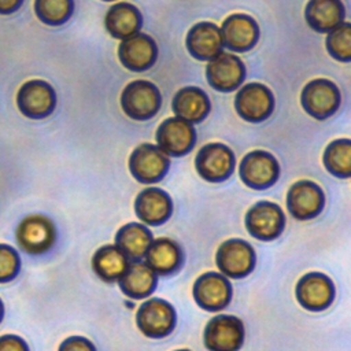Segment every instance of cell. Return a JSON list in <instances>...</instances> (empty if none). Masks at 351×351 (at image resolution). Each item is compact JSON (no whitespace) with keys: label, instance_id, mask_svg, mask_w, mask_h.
I'll return each instance as SVG.
<instances>
[{"label":"cell","instance_id":"obj_1","mask_svg":"<svg viewBox=\"0 0 351 351\" xmlns=\"http://www.w3.org/2000/svg\"><path fill=\"white\" fill-rule=\"evenodd\" d=\"M160 101L159 89L145 80L132 81L121 95L123 112L136 121L152 118L160 108Z\"/></svg>","mask_w":351,"mask_h":351},{"label":"cell","instance_id":"obj_2","mask_svg":"<svg viewBox=\"0 0 351 351\" xmlns=\"http://www.w3.org/2000/svg\"><path fill=\"white\" fill-rule=\"evenodd\" d=\"M136 322L141 333L147 337H165L176 326V310L169 302L152 298L138 307Z\"/></svg>","mask_w":351,"mask_h":351},{"label":"cell","instance_id":"obj_3","mask_svg":"<svg viewBox=\"0 0 351 351\" xmlns=\"http://www.w3.org/2000/svg\"><path fill=\"white\" fill-rule=\"evenodd\" d=\"M203 337L210 351H239L244 341V325L234 315L219 314L208 321Z\"/></svg>","mask_w":351,"mask_h":351},{"label":"cell","instance_id":"obj_4","mask_svg":"<svg viewBox=\"0 0 351 351\" xmlns=\"http://www.w3.org/2000/svg\"><path fill=\"white\" fill-rule=\"evenodd\" d=\"M56 239L53 222L41 214L26 217L16 228L19 247L32 255H40L51 250Z\"/></svg>","mask_w":351,"mask_h":351},{"label":"cell","instance_id":"obj_5","mask_svg":"<svg viewBox=\"0 0 351 351\" xmlns=\"http://www.w3.org/2000/svg\"><path fill=\"white\" fill-rule=\"evenodd\" d=\"M169 156L154 144H141L129 158V170L132 176L144 184L160 181L169 170Z\"/></svg>","mask_w":351,"mask_h":351},{"label":"cell","instance_id":"obj_6","mask_svg":"<svg viewBox=\"0 0 351 351\" xmlns=\"http://www.w3.org/2000/svg\"><path fill=\"white\" fill-rule=\"evenodd\" d=\"M199 176L210 182H221L230 177L234 169V154L221 143H210L200 148L195 160Z\"/></svg>","mask_w":351,"mask_h":351},{"label":"cell","instance_id":"obj_7","mask_svg":"<svg viewBox=\"0 0 351 351\" xmlns=\"http://www.w3.org/2000/svg\"><path fill=\"white\" fill-rule=\"evenodd\" d=\"M302 106L315 119H326L340 106L339 88L326 78L310 81L302 90Z\"/></svg>","mask_w":351,"mask_h":351},{"label":"cell","instance_id":"obj_8","mask_svg":"<svg viewBox=\"0 0 351 351\" xmlns=\"http://www.w3.org/2000/svg\"><path fill=\"white\" fill-rule=\"evenodd\" d=\"M280 176L277 159L267 151L255 149L248 152L240 163L241 181L254 189H265L273 185Z\"/></svg>","mask_w":351,"mask_h":351},{"label":"cell","instance_id":"obj_9","mask_svg":"<svg viewBox=\"0 0 351 351\" xmlns=\"http://www.w3.org/2000/svg\"><path fill=\"white\" fill-rule=\"evenodd\" d=\"M234 107L243 119L248 122H261L271 115L274 97L266 85L251 82L237 92Z\"/></svg>","mask_w":351,"mask_h":351},{"label":"cell","instance_id":"obj_10","mask_svg":"<svg viewBox=\"0 0 351 351\" xmlns=\"http://www.w3.org/2000/svg\"><path fill=\"white\" fill-rule=\"evenodd\" d=\"M217 266L226 277H245L255 266L254 248L241 239L226 240L217 250Z\"/></svg>","mask_w":351,"mask_h":351},{"label":"cell","instance_id":"obj_11","mask_svg":"<svg viewBox=\"0 0 351 351\" xmlns=\"http://www.w3.org/2000/svg\"><path fill=\"white\" fill-rule=\"evenodd\" d=\"M16 104L23 115L40 119L48 117L53 111L56 95L48 82L43 80H30L19 88Z\"/></svg>","mask_w":351,"mask_h":351},{"label":"cell","instance_id":"obj_12","mask_svg":"<svg viewBox=\"0 0 351 351\" xmlns=\"http://www.w3.org/2000/svg\"><path fill=\"white\" fill-rule=\"evenodd\" d=\"M245 226L250 234L258 240L278 237L285 226V215L281 207L271 202L255 203L245 215Z\"/></svg>","mask_w":351,"mask_h":351},{"label":"cell","instance_id":"obj_13","mask_svg":"<svg viewBox=\"0 0 351 351\" xmlns=\"http://www.w3.org/2000/svg\"><path fill=\"white\" fill-rule=\"evenodd\" d=\"M208 84L221 92H232L241 85L245 77V67L241 59L233 53L219 52L208 60L206 67Z\"/></svg>","mask_w":351,"mask_h":351},{"label":"cell","instance_id":"obj_14","mask_svg":"<svg viewBox=\"0 0 351 351\" xmlns=\"http://www.w3.org/2000/svg\"><path fill=\"white\" fill-rule=\"evenodd\" d=\"M196 140V133L191 122L178 117L167 118L156 130L158 147L171 156H182L189 152Z\"/></svg>","mask_w":351,"mask_h":351},{"label":"cell","instance_id":"obj_15","mask_svg":"<svg viewBox=\"0 0 351 351\" xmlns=\"http://www.w3.org/2000/svg\"><path fill=\"white\" fill-rule=\"evenodd\" d=\"M193 298L202 308L219 311L225 308L232 299V285L223 274L208 271L195 281Z\"/></svg>","mask_w":351,"mask_h":351},{"label":"cell","instance_id":"obj_16","mask_svg":"<svg viewBox=\"0 0 351 351\" xmlns=\"http://www.w3.org/2000/svg\"><path fill=\"white\" fill-rule=\"evenodd\" d=\"M325 204L322 189L313 181L302 180L295 182L287 193V207L289 213L300 221L317 217Z\"/></svg>","mask_w":351,"mask_h":351},{"label":"cell","instance_id":"obj_17","mask_svg":"<svg viewBox=\"0 0 351 351\" xmlns=\"http://www.w3.org/2000/svg\"><path fill=\"white\" fill-rule=\"evenodd\" d=\"M335 298V287L330 278L322 273L311 271L303 276L296 285L298 302L310 311H321L330 306Z\"/></svg>","mask_w":351,"mask_h":351},{"label":"cell","instance_id":"obj_18","mask_svg":"<svg viewBox=\"0 0 351 351\" xmlns=\"http://www.w3.org/2000/svg\"><path fill=\"white\" fill-rule=\"evenodd\" d=\"M118 55L126 69L143 71L155 63L158 48L152 37L144 33H136L122 40L118 48Z\"/></svg>","mask_w":351,"mask_h":351},{"label":"cell","instance_id":"obj_19","mask_svg":"<svg viewBox=\"0 0 351 351\" xmlns=\"http://www.w3.org/2000/svg\"><path fill=\"white\" fill-rule=\"evenodd\" d=\"M221 34L223 44L236 52L251 49L259 38V27L254 18L245 14H232L222 26Z\"/></svg>","mask_w":351,"mask_h":351},{"label":"cell","instance_id":"obj_20","mask_svg":"<svg viewBox=\"0 0 351 351\" xmlns=\"http://www.w3.org/2000/svg\"><path fill=\"white\" fill-rule=\"evenodd\" d=\"M136 215L147 225H160L169 219L173 211L170 196L159 188H147L134 202Z\"/></svg>","mask_w":351,"mask_h":351},{"label":"cell","instance_id":"obj_21","mask_svg":"<svg viewBox=\"0 0 351 351\" xmlns=\"http://www.w3.org/2000/svg\"><path fill=\"white\" fill-rule=\"evenodd\" d=\"M223 47L221 29L213 22H200L191 27L186 36L189 53L199 60H210L217 56Z\"/></svg>","mask_w":351,"mask_h":351},{"label":"cell","instance_id":"obj_22","mask_svg":"<svg viewBox=\"0 0 351 351\" xmlns=\"http://www.w3.org/2000/svg\"><path fill=\"white\" fill-rule=\"evenodd\" d=\"M141 14L140 11L132 5L130 3L121 1L110 7L106 14L104 25L107 32L119 40H125L136 33H138L141 27Z\"/></svg>","mask_w":351,"mask_h":351},{"label":"cell","instance_id":"obj_23","mask_svg":"<svg viewBox=\"0 0 351 351\" xmlns=\"http://www.w3.org/2000/svg\"><path fill=\"white\" fill-rule=\"evenodd\" d=\"M304 16L311 29L328 33L343 22L344 5L341 0H310Z\"/></svg>","mask_w":351,"mask_h":351},{"label":"cell","instance_id":"obj_24","mask_svg":"<svg viewBox=\"0 0 351 351\" xmlns=\"http://www.w3.org/2000/svg\"><path fill=\"white\" fill-rule=\"evenodd\" d=\"M173 111L184 121L200 122L210 111L208 96L196 86L181 88L173 99Z\"/></svg>","mask_w":351,"mask_h":351},{"label":"cell","instance_id":"obj_25","mask_svg":"<svg viewBox=\"0 0 351 351\" xmlns=\"http://www.w3.org/2000/svg\"><path fill=\"white\" fill-rule=\"evenodd\" d=\"M156 281L155 271L147 263L136 261L132 265L129 263L125 273L119 277V288L132 299H143L152 293Z\"/></svg>","mask_w":351,"mask_h":351},{"label":"cell","instance_id":"obj_26","mask_svg":"<svg viewBox=\"0 0 351 351\" xmlns=\"http://www.w3.org/2000/svg\"><path fill=\"white\" fill-rule=\"evenodd\" d=\"M147 265L159 274L176 271L182 262V251L180 245L167 237L152 240L145 252Z\"/></svg>","mask_w":351,"mask_h":351},{"label":"cell","instance_id":"obj_27","mask_svg":"<svg viewBox=\"0 0 351 351\" xmlns=\"http://www.w3.org/2000/svg\"><path fill=\"white\" fill-rule=\"evenodd\" d=\"M151 230L141 223H126L115 236V245L132 261H140L152 243Z\"/></svg>","mask_w":351,"mask_h":351},{"label":"cell","instance_id":"obj_28","mask_svg":"<svg viewBox=\"0 0 351 351\" xmlns=\"http://www.w3.org/2000/svg\"><path fill=\"white\" fill-rule=\"evenodd\" d=\"M129 266V258L117 245H103L100 247L93 258L92 267L95 273L103 281H115L125 273Z\"/></svg>","mask_w":351,"mask_h":351},{"label":"cell","instance_id":"obj_29","mask_svg":"<svg viewBox=\"0 0 351 351\" xmlns=\"http://www.w3.org/2000/svg\"><path fill=\"white\" fill-rule=\"evenodd\" d=\"M324 165L333 176L348 178L351 176V141L348 138L332 141L324 152Z\"/></svg>","mask_w":351,"mask_h":351},{"label":"cell","instance_id":"obj_30","mask_svg":"<svg viewBox=\"0 0 351 351\" xmlns=\"http://www.w3.org/2000/svg\"><path fill=\"white\" fill-rule=\"evenodd\" d=\"M73 0H36L34 10L38 19L47 25L64 23L73 14Z\"/></svg>","mask_w":351,"mask_h":351},{"label":"cell","instance_id":"obj_31","mask_svg":"<svg viewBox=\"0 0 351 351\" xmlns=\"http://www.w3.org/2000/svg\"><path fill=\"white\" fill-rule=\"evenodd\" d=\"M326 49L337 60H351V25L348 22H341L328 32Z\"/></svg>","mask_w":351,"mask_h":351},{"label":"cell","instance_id":"obj_32","mask_svg":"<svg viewBox=\"0 0 351 351\" xmlns=\"http://www.w3.org/2000/svg\"><path fill=\"white\" fill-rule=\"evenodd\" d=\"M21 267L18 252L7 245L0 244V282H8L16 277Z\"/></svg>","mask_w":351,"mask_h":351},{"label":"cell","instance_id":"obj_33","mask_svg":"<svg viewBox=\"0 0 351 351\" xmlns=\"http://www.w3.org/2000/svg\"><path fill=\"white\" fill-rule=\"evenodd\" d=\"M59 351H96L93 343L82 336L67 337L59 347Z\"/></svg>","mask_w":351,"mask_h":351},{"label":"cell","instance_id":"obj_34","mask_svg":"<svg viewBox=\"0 0 351 351\" xmlns=\"http://www.w3.org/2000/svg\"><path fill=\"white\" fill-rule=\"evenodd\" d=\"M0 351H29L26 341L16 335L0 336Z\"/></svg>","mask_w":351,"mask_h":351},{"label":"cell","instance_id":"obj_35","mask_svg":"<svg viewBox=\"0 0 351 351\" xmlns=\"http://www.w3.org/2000/svg\"><path fill=\"white\" fill-rule=\"evenodd\" d=\"M22 0H0V14H11L19 8Z\"/></svg>","mask_w":351,"mask_h":351},{"label":"cell","instance_id":"obj_36","mask_svg":"<svg viewBox=\"0 0 351 351\" xmlns=\"http://www.w3.org/2000/svg\"><path fill=\"white\" fill-rule=\"evenodd\" d=\"M3 315H4V306H3V302L0 299V321L3 319Z\"/></svg>","mask_w":351,"mask_h":351},{"label":"cell","instance_id":"obj_37","mask_svg":"<svg viewBox=\"0 0 351 351\" xmlns=\"http://www.w3.org/2000/svg\"><path fill=\"white\" fill-rule=\"evenodd\" d=\"M176 351H189V350H185V348H181V350H176Z\"/></svg>","mask_w":351,"mask_h":351}]
</instances>
